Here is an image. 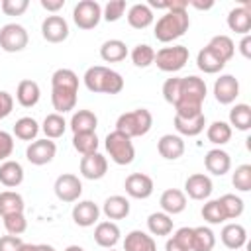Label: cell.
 <instances>
[{
  "mask_svg": "<svg viewBox=\"0 0 251 251\" xmlns=\"http://www.w3.org/2000/svg\"><path fill=\"white\" fill-rule=\"evenodd\" d=\"M78 98V75L73 69H57L51 75V104L57 114L73 112Z\"/></svg>",
  "mask_w": 251,
  "mask_h": 251,
  "instance_id": "1",
  "label": "cell"
},
{
  "mask_svg": "<svg viewBox=\"0 0 251 251\" xmlns=\"http://www.w3.org/2000/svg\"><path fill=\"white\" fill-rule=\"evenodd\" d=\"M208 86L204 78L190 75L180 76V88H178V100L175 104V116L178 118H194L202 114V104L206 100Z\"/></svg>",
  "mask_w": 251,
  "mask_h": 251,
  "instance_id": "2",
  "label": "cell"
},
{
  "mask_svg": "<svg viewBox=\"0 0 251 251\" xmlns=\"http://www.w3.org/2000/svg\"><path fill=\"white\" fill-rule=\"evenodd\" d=\"M84 86L90 92H102V94H120L124 90V78L118 71L104 67V65H94L88 67L84 76Z\"/></svg>",
  "mask_w": 251,
  "mask_h": 251,
  "instance_id": "3",
  "label": "cell"
},
{
  "mask_svg": "<svg viewBox=\"0 0 251 251\" xmlns=\"http://www.w3.org/2000/svg\"><path fill=\"white\" fill-rule=\"evenodd\" d=\"M190 27V18L186 10H167L155 24V39L161 43H171L182 37Z\"/></svg>",
  "mask_w": 251,
  "mask_h": 251,
  "instance_id": "4",
  "label": "cell"
},
{
  "mask_svg": "<svg viewBox=\"0 0 251 251\" xmlns=\"http://www.w3.org/2000/svg\"><path fill=\"white\" fill-rule=\"evenodd\" d=\"M151 127H153V114L147 108H135L131 112H124L116 120V129L131 139L149 133Z\"/></svg>",
  "mask_w": 251,
  "mask_h": 251,
  "instance_id": "5",
  "label": "cell"
},
{
  "mask_svg": "<svg viewBox=\"0 0 251 251\" xmlns=\"http://www.w3.org/2000/svg\"><path fill=\"white\" fill-rule=\"evenodd\" d=\"M104 147L110 155V159L116 163V165H131L133 159H135V147H133V141L131 137H127L126 133L114 129L106 135L104 139Z\"/></svg>",
  "mask_w": 251,
  "mask_h": 251,
  "instance_id": "6",
  "label": "cell"
},
{
  "mask_svg": "<svg viewBox=\"0 0 251 251\" xmlns=\"http://www.w3.org/2000/svg\"><path fill=\"white\" fill-rule=\"evenodd\" d=\"M188 47L184 45H173V47H161L155 53V65L163 73H176L188 63Z\"/></svg>",
  "mask_w": 251,
  "mask_h": 251,
  "instance_id": "7",
  "label": "cell"
},
{
  "mask_svg": "<svg viewBox=\"0 0 251 251\" xmlns=\"http://www.w3.org/2000/svg\"><path fill=\"white\" fill-rule=\"evenodd\" d=\"M29 35L27 29L16 22L12 24H4L0 27V49L6 53H20L27 47Z\"/></svg>",
  "mask_w": 251,
  "mask_h": 251,
  "instance_id": "8",
  "label": "cell"
},
{
  "mask_svg": "<svg viewBox=\"0 0 251 251\" xmlns=\"http://www.w3.org/2000/svg\"><path fill=\"white\" fill-rule=\"evenodd\" d=\"M102 20V6L96 0H80L73 8V22L80 29H94Z\"/></svg>",
  "mask_w": 251,
  "mask_h": 251,
  "instance_id": "9",
  "label": "cell"
},
{
  "mask_svg": "<svg viewBox=\"0 0 251 251\" xmlns=\"http://www.w3.org/2000/svg\"><path fill=\"white\" fill-rule=\"evenodd\" d=\"M53 190H55V196L61 202H76L82 194V182L76 175L63 173V175L57 176V180L53 184Z\"/></svg>",
  "mask_w": 251,
  "mask_h": 251,
  "instance_id": "10",
  "label": "cell"
},
{
  "mask_svg": "<svg viewBox=\"0 0 251 251\" xmlns=\"http://www.w3.org/2000/svg\"><path fill=\"white\" fill-rule=\"evenodd\" d=\"M55 155H57V145L53 139H47V137L31 141L25 149V159L35 167L51 163L55 159Z\"/></svg>",
  "mask_w": 251,
  "mask_h": 251,
  "instance_id": "11",
  "label": "cell"
},
{
  "mask_svg": "<svg viewBox=\"0 0 251 251\" xmlns=\"http://www.w3.org/2000/svg\"><path fill=\"white\" fill-rule=\"evenodd\" d=\"M124 188H126V194L131 196V198H137V200H145L153 194L155 190V182L149 175L145 173H131L126 182H124Z\"/></svg>",
  "mask_w": 251,
  "mask_h": 251,
  "instance_id": "12",
  "label": "cell"
},
{
  "mask_svg": "<svg viewBox=\"0 0 251 251\" xmlns=\"http://www.w3.org/2000/svg\"><path fill=\"white\" fill-rule=\"evenodd\" d=\"M41 35L49 43H63L69 37V22L63 16H47L41 22Z\"/></svg>",
  "mask_w": 251,
  "mask_h": 251,
  "instance_id": "13",
  "label": "cell"
},
{
  "mask_svg": "<svg viewBox=\"0 0 251 251\" xmlns=\"http://www.w3.org/2000/svg\"><path fill=\"white\" fill-rule=\"evenodd\" d=\"M214 190L212 178L204 173H194L184 180V194L192 200H208Z\"/></svg>",
  "mask_w": 251,
  "mask_h": 251,
  "instance_id": "14",
  "label": "cell"
},
{
  "mask_svg": "<svg viewBox=\"0 0 251 251\" xmlns=\"http://www.w3.org/2000/svg\"><path fill=\"white\" fill-rule=\"evenodd\" d=\"M239 96V80L233 75H220L214 82V98L220 104H233Z\"/></svg>",
  "mask_w": 251,
  "mask_h": 251,
  "instance_id": "15",
  "label": "cell"
},
{
  "mask_svg": "<svg viewBox=\"0 0 251 251\" xmlns=\"http://www.w3.org/2000/svg\"><path fill=\"white\" fill-rule=\"evenodd\" d=\"M73 222L80 227H90L94 224H98L100 218V208L96 202L92 200H76V204L73 206Z\"/></svg>",
  "mask_w": 251,
  "mask_h": 251,
  "instance_id": "16",
  "label": "cell"
},
{
  "mask_svg": "<svg viewBox=\"0 0 251 251\" xmlns=\"http://www.w3.org/2000/svg\"><path fill=\"white\" fill-rule=\"evenodd\" d=\"M108 173V159L102 153H90L80 159V175L88 180H100Z\"/></svg>",
  "mask_w": 251,
  "mask_h": 251,
  "instance_id": "17",
  "label": "cell"
},
{
  "mask_svg": "<svg viewBox=\"0 0 251 251\" xmlns=\"http://www.w3.org/2000/svg\"><path fill=\"white\" fill-rule=\"evenodd\" d=\"M227 27L239 35H249L251 31V4L243 2L241 6H235L227 14Z\"/></svg>",
  "mask_w": 251,
  "mask_h": 251,
  "instance_id": "18",
  "label": "cell"
},
{
  "mask_svg": "<svg viewBox=\"0 0 251 251\" xmlns=\"http://www.w3.org/2000/svg\"><path fill=\"white\" fill-rule=\"evenodd\" d=\"M184 139L178 133H165L157 141V151L167 161H176L184 155Z\"/></svg>",
  "mask_w": 251,
  "mask_h": 251,
  "instance_id": "19",
  "label": "cell"
},
{
  "mask_svg": "<svg viewBox=\"0 0 251 251\" xmlns=\"http://www.w3.org/2000/svg\"><path fill=\"white\" fill-rule=\"evenodd\" d=\"M204 167L208 173L216 175V176H224L226 173H229L231 169V157L227 151L216 147V149H210L206 155H204Z\"/></svg>",
  "mask_w": 251,
  "mask_h": 251,
  "instance_id": "20",
  "label": "cell"
},
{
  "mask_svg": "<svg viewBox=\"0 0 251 251\" xmlns=\"http://www.w3.org/2000/svg\"><path fill=\"white\" fill-rule=\"evenodd\" d=\"M120 237H122V231H120L118 224L112 222V220L98 222L96 227H94V241H96V245H100L104 249L116 247V243L120 241Z\"/></svg>",
  "mask_w": 251,
  "mask_h": 251,
  "instance_id": "21",
  "label": "cell"
},
{
  "mask_svg": "<svg viewBox=\"0 0 251 251\" xmlns=\"http://www.w3.org/2000/svg\"><path fill=\"white\" fill-rule=\"evenodd\" d=\"M220 239H222V243H224L227 249L239 251V249L247 243V229H245L241 224H237V222H229V224H226V226L222 227Z\"/></svg>",
  "mask_w": 251,
  "mask_h": 251,
  "instance_id": "22",
  "label": "cell"
},
{
  "mask_svg": "<svg viewBox=\"0 0 251 251\" xmlns=\"http://www.w3.org/2000/svg\"><path fill=\"white\" fill-rule=\"evenodd\" d=\"M159 204H161V212H165L169 216H176V214L184 212V208H186V194L178 188H167L161 194Z\"/></svg>",
  "mask_w": 251,
  "mask_h": 251,
  "instance_id": "23",
  "label": "cell"
},
{
  "mask_svg": "<svg viewBox=\"0 0 251 251\" xmlns=\"http://www.w3.org/2000/svg\"><path fill=\"white\" fill-rule=\"evenodd\" d=\"M41 98V88L35 80L31 78H24L18 82V88H16V100L20 106L24 108H33Z\"/></svg>",
  "mask_w": 251,
  "mask_h": 251,
  "instance_id": "24",
  "label": "cell"
},
{
  "mask_svg": "<svg viewBox=\"0 0 251 251\" xmlns=\"http://www.w3.org/2000/svg\"><path fill=\"white\" fill-rule=\"evenodd\" d=\"M129 200L122 194H114V196H108L102 204V214L108 218V220H124L129 216Z\"/></svg>",
  "mask_w": 251,
  "mask_h": 251,
  "instance_id": "25",
  "label": "cell"
},
{
  "mask_svg": "<svg viewBox=\"0 0 251 251\" xmlns=\"http://www.w3.org/2000/svg\"><path fill=\"white\" fill-rule=\"evenodd\" d=\"M124 251H157V241L147 231L131 229L124 239Z\"/></svg>",
  "mask_w": 251,
  "mask_h": 251,
  "instance_id": "26",
  "label": "cell"
},
{
  "mask_svg": "<svg viewBox=\"0 0 251 251\" xmlns=\"http://www.w3.org/2000/svg\"><path fill=\"white\" fill-rule=\"evenodd\" d=\"M173 124H175V129L178 131L180 137H182V135H186V137H196V135H200V133L204 131V127H206V116H204V112L198 114V116H194V118H178V116H175Z\"/></svg>",
  "mask_w": 251,
  "mask_h": 251,
  "instance_id": "27",
  "label": "cell"
},
{
  "mask_svg": "<svg viewBox=\"0 0 251 251\" xmlns=\"http://www.w3.org/2000/svg\"><path fill=\"white\" fill-rule=\"evenodd\" d=\"M126 18H127V24H129L133 29H145V27H149V25L153 24V20H155L153 10H151L147 4H143V2H137V4L129 6Z\"/></svg>",
  "mask_w": 251,
  "mask_h": 251,
  "instance_id": "28",
  "label": "cell"
},
{
  "mask_svg": "<svg viewBox=\"0 0 251 251\" xmlns=\"http://www.w3.org/2000/svg\"><path fill=\"white\" fill-rule=\"evenodd\" d=\"M73 133H88V131H96L98 126V116L92 110H76L71 116L69 122Z\"/></svg>",
  "mask_w": 251,
  "mask_h": 251,
  "instance_id": "29",
  "label": "cell"
},
{
  "mask_svg": "<svg viewBox=\"0 0 251 251\" xmlns=\"http://www.w3.org/2000/svg\"><path fill=\"white\" fill-rule=\"evenodd\" d=\"M0 182L6 186V188H16L24 182V167L14 161V159H8L0 165Z\"/></svg>",
  "mask_w": 251,
  "mask_h": 251,
  "instance_id": "30",
  "label": "cell"
},
{
  "mask_svg": "<svg viewBox=\"0 0 251 251\" xmlns=\"http://www.w3.org/2000/svg\"><path fill=\"white\" fill-rule=\"evenodd\" d=\"M127 45L122 39H108L100 45V57L106 63H120L127 57Z\"/></svg>",
  "mask_w": 251,
  "mask_h": 251,
  "instance_id": "31",
  "label": "cell"
},
{
  "mask_svg": "<svg viewBox=\"0 0 251 251\" xmlns=\"http://www.w3.org/2000/svg\"><path fill=\"white\" fill-rule=\"evenodd\" d=\"M196 65H198V69H200L202 73H206V75H216V73H220V71L226 67V63H224L210 47H202V49L198 51V55H196Z\"/></svg>",
  "mask_w": 251,
  "mask_h": 251,
  "instance_id": "32",
  "label": "cell"
},
{
  "mask_svg": "<svg viewBox=\"0 0 251 251\" xmlns=\"http://www.w3.org/2000/svg\"><path fill=\"white\" fill-rule=\"evenodd\" d=\"M147 229H149V235H157V237L171 235L173 233V216H169L165 212H153V214H149V218H147Z\"/></svg>",
  "mask_w": 251,
  "mask_h": 251,
  "instance_id": "33",
  "label": "cell"
},
{
  "mask_svg": "<svg viewBox=\"0 0 251 251\" xmlns=\"http://www.w3.org/2000/svg\"><path fill=\"white\" fill-rule=\"evenodd\" d=\"M39 131H41V126L31 116H24V118L16 120L14 129H12V135H16L22 141H35Z\"/></svg>",
  "mask_w": 251,
  "mask_h": 251,
  "instance_id": "34",
  "label": "cell"
},
{
  "mask_svg": "<svg viewBox=\"0 0 251 251\" xmlns=\"http://www.w3.org/2000/svg\"><path fill=\"white\" fill-rule=\"evenodd\" d=\"M25 208L24 196L16 190H4L0 192V216H10V214H22Z\"/></svg>",
  "mask_w": 251,
  "mask_h": 251,
  "instance_id": "35",
  "label": "cell"
},
{
  "mask_svg": "<svg viewBox=\"0 0 251 251\" xmlns=\"http://www.w3.org/2000/svg\"><path fill=\"white\" fill-rule=\"evenodd\" d=\"M231 133H233L231 126L227 122H222V120H216L210 126H206V137H208V141L214 143V145H218V147L226 145L231 139Z\"/></svg>",
  "mask_w": 251,
  "mask_h": 251,
  "instance_id": "36",
  "label": "cell"
},
{
  "mask_svg": "<svg viewBox=\"0 0 251 251\" xmlns=\"http://www.w3.org/2000/svg\"><path fill=\"white\" fill-rule=\"evenodd\" d=\"M206 47H210L224 63H227V61L235 55V43H233V39H231L229 35H224V33L214 35V37L208 41Z\"/></svg>",
  "mask_w": 251,
  "mask_h": 251,
  "instance_id": "37",
  "label": "cell"
},
{
  "mask_svg": "<svg viewBox=\"0 0 251 251\" xmlns=\"http://www.w3.org/2000/svg\"><path fill=\"white\" fill-rule=\"evenodd\" d=\"M231 129H239V131H247L251 127V106L245 104V102H239L235 104L231 110H229V122Z\"/></svg>",
  "mask_w": 251,
  "mask_h": 251,
  "instance_id": "38",
  "label": "cell"
},
{
  "mask_svg": "<svg viewBox=\"0 0 251 251\" xmlns=\"http://www.w3.org/2000/svg\"><path fill=\"white\" fill-rule=\"evenodd\" d=\"M216 245V233L208 226L192 227V251H212Z\"/></svg>",
  "mask_w": 251,
  "mask_h": 251,
  "instance_id": "39",
  "label": "cell"
},
{
  "mask_svg": "<svg viewBox=\"0 0 251 251\" xmlns=\"http://www.w3.org/2000/svg\"><path fill=\"white\" fill-rule=\"evenodd\" d=\"M67 126H69V124L65 122V118H63L61 114L53 112V114H47V116H45V120H43V124H41V131L45 133L47 139H59V137L65 133Z\"/></svg>",
  "mask_w": 251,
  "mask_h": 251,
  "instance_id": "40",
  "label": "cell"
},
{
  "mask_svg": "<svg viewBox=\"0 0 251 251\" xmlns=\"http://www.w3.org/2000/svg\"><path fill=\"white\" fill-rule=\"evenodd\" d=\"M98 135L96 131H88V133H73V147L84 157V155H90V153H96L98 151Z\"/></svg>",
  "mask_w": 251,
  "mask_h": 251,
  "instance_id": "41",
  "label": "cell"
},
{
  "mask_svg": "<svg viewBox=\"0 0 251 251\" xmlns=\"http://www.w3.org/2000/svg\"><path fill=\"white\" fill-rule=\"evenodd\" d=\"M218 202L222 204V210L226 214V220H237L243 214V210H245V202L237 194H231V192L220 196Z\"/></svg>",
  "mask_w": 251,
  "mask_h": 251,
  "instance_id": "42",
  "label": "cell"
},
{
  "mask_svg": "<svg viewBox=\"0 0 251 251\" xmlns=\"http://www.w3.org/2000/svg\"><path fill=\"white\" fill-rule=\"evenodd\" d=\"M129 57H131V63H133L135 67L145 69V67H149V65L155 63V49H153L151 45H147V43H137V45L131 49Z\"/></svg>",
  "mask_w": 251,
  "mask_h": 251,
  "instance_id": "43",
  "label": "cell"
},
{
  "mask_svg": "<svg viewBox=\"0 0 251 251\" xmlns=\"http://www.w3.org/2000/svg\"><path fill=\"white\" fill-rule=\"evenodd\" d=\"M231 184L239 192H249L251 190V165L243 163V165L235 167V173L231 175Z\"/></svg>",
  "mask_w": 251,
  "mask_h": 251,
  "instance_id": "44",
  "label": "cell"
},
{
  "mask_svg": "<svg viewBox=\"0 0 251 251\" xmlns=\"http://www.w3.org/2000/svg\"><path fill=\"white\" fill-rule=\"evenodd\" d=\"M202 218H204L208 224H212V226L224 224V222H226V214H224V210H222V204H220L218 200H208V202L202 206Z\"/></svg>",
  "mask_w": 251,
  "mask_h": 251,
  "instance_id": "45",
  "label": "cell"
},
{
  "mask_svg": "<svg viewBox=\"0 0 251 251\" xmlns=\"http://www.w3.org/2000/svg\"><path fill=\"white\" fill-rule=\"evenodd\" d=\"M4 227L8 231V235H22L25 229H27V220L22 214H10V216H4Z\"/></svg>",
  "mask_w": 251,
  "mask_h": 251,
  "instance_id": "46",
  "label": "cell"
},
{
  "mask_svg": "<svg viewBox=\"0 0 251 251\" xmlns=\"http://www.w3.org/2000/svg\"><path fill=\"white\" fill-rule=\"evenodd\" d=\"M126 8H127L126 0H110L102 8V20H106V22H118L124 16Z\"/></svg>",
  "mask_w": 251,
  "mask_h": 251,
  "instance_id": "47",
  "label": "cell"
},
{
  "mask_svg": "<svg viewBox=\"0 0 251 251\" xmlns=\"http://www.w3.org/2000/svg\"><path fill=\"white\" fill-rule=\"evenodd\" d=\"M178 88H180V76H171L163 82V98L173 106L178 100Z\"/></svg>",
  "mask_w": 251,
  "mask_h": 251,
  "instance_id": "48",
  "label": "cell"
},
{
  "mask_svg": "<svg viewBox=\"0 0 251 251\" xmlns=\"http://www.w3.org/2000/svg\"><path fill=\"white\" fill-rule=\"evenodd\" d=\"M27 6H29L27 0H2L0 2V8L6 16H22L27 10Z\"/></svg>",
  "mask_w": 251,
  "mask_h": 251,
  "instance_id": "49",
  "label": "cell"
},
{
  "mask_svg": "<svg viewBox=\"0 0 251 251\" xmlns=\"http://www.w3.org/2000/svg\"><path fill=\"white\" fill-rule=\"evenodd\" d=\"M14 153V135L10 131L0 129V161H8Z\"/></svg>",
  "mask_w": 251,
  "mask_h": 251,
  "instance_id": "50",
  "label": "cell"
},
{
  "mask_svg": "<svg viewBox=\"0 0 251 251\" xmlns=\"http://www.w3.org/2000/svg\"><path fill=\"white\" fill-rule=\"evenodd\" d=\"M22 243L24 241L20 235H2L0 237V251H20Z\"/></svg>",
  "mask_w": 251,
  "mask_h": 251,
  "instance_id": "51",
  "label": "cell"
},
{
  "mask_svg": "<svg viewBox=\"0 0 251 251\" xmlns=\"http://www.w3.org/2000/svg\"><path fill=\"white\" fill-rule=\"evenodd\" d=\"M12 108H14V98L10 92L6 90H0V120L8 118L12 114Z\"/></svg>",
  "mask_w": 251,
  "mask_h": 251,
  "instance_id": "52",
  "label": "cell"
},
{
  "mask_svg": "<svg viewBox=\"0 0 251 251\" xmlns=\"http://www.w3.org/2000/svg\"><path fill=\"white\" fill-rule=\"evenodd\" d=\"M39 4H41V8H43V10H47V12H53V14H55V12H59V10L65 6V0H41Z\"/></svg>",
  "mask_w": 251,
  "mask_h": 251,
  "instance_id": "53",
  "label": "cell"
},
{
  "mask_svg": "<svg viewBox=\"0 0 251 251\" xmlns=\"http://www.w3.org/2000/svg\"><path fill=\"white\" fill-rule=\"evenodd\" d=\"M237 47H239V53H241L245 59H251V35H243Z\"/></svg>",
  "mask_w": 251,
  "mask_h": 251,
  "instance_id": "54",
  "label": "cell"
},
{
  "mask_svg": "<svg viewBox=\"0 0 251 251\" xmlns=\"http://www.w3.org/2000/svg\"><path fill=\"white\" fill-rule=\"evenodd\" d=\"M165 251H190V249H188V247H184L176 237H173V235H171V237L165 241Z\"/></svg>",
  "mask_w": 251,
  "mask_h": 251,
  "instance_id": "55",
  "label": "cell"
},
{
  "mask_svg": "<svg viewBox=\"0 0 251 251\" xmlns=\"http://www.w3.org/2000/svg\"><path fill=\"white\" fill-rule=\"evenodd\" d=\"M188 6H192V8H196V10H210V8L214 6V2H212V0H208V2H198V0H190V2H188Z\"/></svg>",
  "mask_w": 251,
  "mask_h": 251,
  "instance_id": "56",
  "label": "cell"
},
{
  "mask_svg": "<svg viewBox=\"0 0 251 251\" xmlns=\"http://www.w3.org/2000/svg\"><path fill=\"white\" fill-rule=\"evenodd\" d=\"M20 251H37V243H22V247H20Z\"/></svg>",
  "mask_w": 251,
  "mask_h": 251,
  "instance_id": "57",
  "label": "cell"
},
{
  "mask_svg": "<svg viewBox=\"0 0 251 251\" xmlns=\"http://www.w3.org/2000/svg\"><path fill=\"white\" fill-rule=\"evenodd\" d=\"M37 251H57L53 245H47V243H37Z\"/></svg>",
  "mask_w": 251,
  "mask_h": 251,
  "instance_id": "58",
  "label": "cell"
},
{
  "mask_svg": "<svg viewBox=\"0 0 251 251\" xmlns=\"http://www.w3.org/2000/svg\"><path fill=\"white\" fill-rule=\"evenodd\" d=\"M65 251H84V249H82L80 245H69V247H67Z\"/></svg>",
  "mask_w": 251,
  "mask_h": 251,
  "instance_id": "59",
  "label": "cell"
},
{
  "mask_svg": "<svg viewBox=\"0 0 251 251\" xmlns=\"http://www.w3.org/2000/svg\"><path fill=\"white\" fill-rule=\"evenodd\" d=\"M108 251H116V249H114V247H112V249H108Z\"/></svg>",
  "mask_w": 251,
  "mask_h": 251,
  "instance_id": "60",
  "label": "cell"
}]
</instances>
